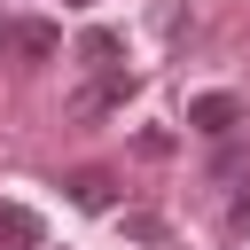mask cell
<instances>
[{
	"label": "cell",
	"instance_id": "obj_6",
	"mask_svg": "<svg viewBox=\"0 0 250 250\" xmlns=\"http://www.w3.org/2000/svg\"><path fill=\"white\" fill-rule=\"evenodd\" d=\"M125 234H133V242H164V227H156L148 211H125Z\"/></svg>",
	"mask_w": 250,
	"mask_h": 250
},
{
	"label": "cell",
	"instance_id": "obj_8",
	"mask_svg": "<svg viewBox=\"0 0 250 250\" xmlns=\"http://www.w3.org/2000/svg\"><path fill=\"white\" fill-rule=\"evenodd\" d=\"M8 31H16V16H0V55H8Z\"/></svg>",
	"mask_w": 250,
	"mask_h": 250
},
{
	"label": "cell",
	"instance_id": "obj_1",
	"mask_svg": "<svg viewBox=\"0 0 250 250\" xmlns=\"http://www.w3.org/2000/svg\"><path fill=\"white\" fill-rule=\"evenodd\" d=\"M234 125H242V94H195V102H188V133L227 141Z\"/></svg>",
	"mask_w": 250,
	"mask_h": 250
},
{
	"label": "cell",
	"instance_id": "obj_3",
	"mask_svg": "<svg viewBox=\"0 0 250 250\" xmlns=\"http://www.w3.org/2000/svg\"><path fill=\"white\" fill-rule=\"evenodd\" d=\"M117 55H125V39H117L109 23H86V31H78V62H86L94 78H102V70H125Z\"/></svg>",
	"mask_w": 250,
	"mask_h": 250
},
{
	"label": "cell",
	"instance_id": "obj_7",
	"mask_svg": "<svg viewBox=\"0 0 250 250\" xmlns=\"http://www.w3.org/2000/svg\"><path fill=\"white\" fill-rule=\"evenodd\" d=\"M227 227H234V234H250V188L234 195V211H227Z\"/></svg>",
	"mask_w": 250,
	"mask_h": 250
},
{
	"label": "cell",
	"instance_id": "obj_9",
	"mask_svg": "<svg viewBox=\"0 0 250 250\" xmlns=\"http://www.w3.org/2000/svg\"><path fill=\"white\" fill-rule=\"evenodd\" d=\"M70 8H94V0H70Z\"/></svg>",
	"mask_w": 250,
	"mask_h": 250
},
{
	"label": "cell",
	"instance_id": "obj_4",
	"mask_svg": "<svg viewBox=\"0 0 250 250\" xmlns=\"http://www.w3.org/2000/svg\"><path fill=\"white\" fill-rule=\"evenodd\" d=\"M62 188H70V203H78V211H109V203H117V180H109V172H94V164H86V172H70Z\"/></svg>",
	"mask_w": 250,
	"mask_h": 250
},
{
	"label": "cell",
	"instance_id": "obj_5",
	"mask_svg": "<svg viewBox=\"0 0 250 250\" xmlns=\"http://www.w3.org/2000/svg\"><path fill=\"white\" fill-rule=\"evenodd\" d=\"M0 250H39V211L31 203H0Z\"/></svg>",
	"mask_w": 250,
	"mask_h": 250
},
{
	"label": "cell",
	"instance_id": "obj_2",
	"mask_svg": "<svg viewBox=\"0 0 250 250\" xmlns=\"http://www.w3.org/2000/svg\"><path fill=\"white\" fill-rule=\"evenodd\" d=\"M62 47V31L47 23V16H16V31H8V55H23V62H47Z\"/></svg>",
	"mask_w": 250,
	"mask_h": 250
}]
</instances>
